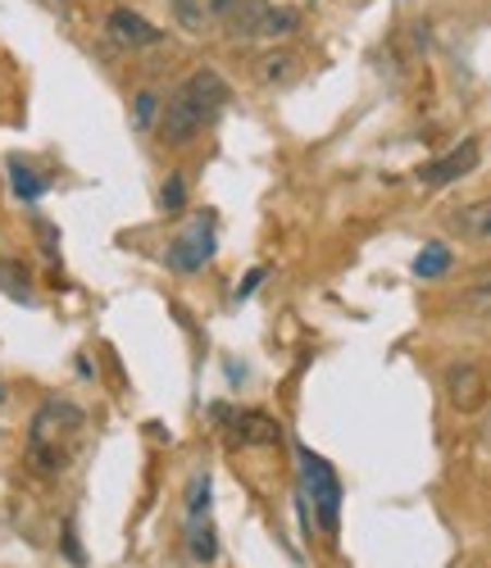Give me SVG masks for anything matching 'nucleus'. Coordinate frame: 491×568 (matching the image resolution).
<instances>
[{"mask_svg": "<svg viewBox=\"0 0 491 568\" xmlns=\"http://www.w3.org/2000/svg\"><path fill=\"white\" fill-rule=\"evenodd\" d=\"M183 96L192 100V106L205 114V119H214L223 106H228V83H223V73H214V69H196L187 83H183Z\"/></svg>", "mask_w": 491, "mask_h": 568, "instance_id": "8", "label": "nucleus"}, {"mask_svg": "<svg viewBox=\"0 0 491 568\" xmlns=\"http://www.w3.org/2000/svg\"><path fill=\"white\" fill-rule=\"evenodd\" d=\"M300 482H305V501H315L319 528L337 532V514H342V482L332 473V464L323 455H315L309 446H300Z\"/></svg>", "mask_w": 491, "mask_h": 568, "instance_id": "2", "label": "nucleus"}, {"mask_svg": "<svg viewBox=\"0 0 491 568\" xmlns=\"http://www.w3.org/2000/svg\"><path fill=\"white\" fill-rule=\"evenodd\" d=\"M83 409L69 400H46L33 415V432H28V459L37 464L41 473H60L69 464V446L73 436L83 432Z\"/></svg>", "mask_w": 491, "mask_h": 568, "instance_id": "1", "label": "nucleus"}, {"mask_svg": "<svg viewBox=\"0 0 491 568\" xmlns=\"http://www.w3.org/2000/svg\"><path fill=\"white\" fill-rule=\"evenodd\" d=\"M200 127H205V114L183 96V87H177V96L160 110V133H164V141H169V146H187V141L200 133Z\"/></svg>", "mask_w": 491, "mask_h": 568, "instance_id": "6", "label": "nucleus"}, {"mask_svg": "<svg viewBox=\"0 0 491 568\" xmlns=\"http://www.w3.org/2000/svg\"><path fill=\"white\" fill-rule=\"evenodd\" d=\"M455 232H464V237H474V242H491V196L464 205L455 214Z\"/></svg>", "mask_w": 491, "mask_h": 568, "instance_id": "12", "label": "nucleus"}, {"mask_svg": "<svg viewBox=\"0 0 491 568\" xmlns=\"http://www.w3.org/2000/svg\"><path fill=\"white\" fill-rule=\"evenodd\" d=\"M265 5L269 0H210V14L223 18L232 37H255V18H260Z\"/></svg>", "mask_w": 491, "mask_h": 568, "instance_id": "9", "label": "nucleus"}, {"mask_svg": "<svg viewBox=\"0 0 491 568\" xmlns=\"http://www.w3.org/2000/svg\"><path fill=\"white\" fill-rule=\"evenodd\" d=\"M160 96H155V91H137V100H133V127H137V133H146V127L155 123V119H160Z\"/></svg>", "mask_w": 491, "mask_h": 568, "instance_id": "19", "label": "nucleus"}, {"mask_svg": "<svg viewBox=\"0 0 491 568\" xmlns=\"http://www.w3.org/2000/svg\"><path fill=\"white\" fill-rule=\"evenodd\" d=\"M296 28H300V10H292V5H265L260 18H255V37H265V41L292 37Z\"/></svg>", "mask_w": 491, "mask_h": 568, "instance_id": "11", "label": "nucleus"}, {"mask_svg": "<svg viewBox=\"0 0 491 568\" xmlns=\"http://www.w3.org/2000/svg\"><path fill=\"white\" fill-rule=\"evenodd\" d=\"M200 519H210V473H192L187 482V523H200Z\"/></svg>", "mask_w": 491, "mask_h": 568, "instance_id": "15", "label": "nucleus"}, {"mask_svg": "<svg viewBox=\"0 0 491 568\" xmlns=\"http://www.w3.org/2000/svg\"><path fill=\"white\" fill-rule=\"evenodd\" d=\"M478 160H482V141H478V137H464L459 146H451V150L442 155V160H432V164L419 169V183H428V187H451V183H459L464 173H474Z\"/></svg>", "mask_w": 491, "mask_h": 568, "instance_id": "4", "label": "nucleus"}, {"mask_svg": "<svg viewBox=\"0 0 491 568\" xmlns=\"http://www.w3.org/2000/svg\"><path fill=\"white\" fill-rule=\"evenodd\" d=\"M0 400H5V386H0Z\"/></svg>", "mask_w": 491, "mask_h": 568, "instance_id": "26", "label": "nucleus"}, {"mask_svg": "<svg viewBox=\"0 0 491 568\" xmlns=\"http://www.w3.org/2000/svg\"><path fill=\"white\" fill-rule=\"evenodd\" d=\"M464 309L478 319H491V282H478V287H469V296H464Z\"/></svg>", "mask_w": 491, "mask_h": 568, "instance_id": "22", "label": "nucleus"}, {"mask_svg": "<svg viewBox=\"0 0 491 568\" xmlns=\"http://www.w3.org/2000/svg\"><path fill=\"white\" fill-rule=\"evenodd\" d=\"M10 177H14V192H19L23 200H37V196L46 192V183H41V177H37L28 164H23V160H10Z\"/></svg>", "mask_w": 491, "mask_h": 568, "instance_id": "18", "label": "nucleus"}, {"mask_svg": "<svg viewBox=\"0 0 491 568\" xmlns=\"http://www.w3.org/2000/svg\"><path fill=\"white\" fill-rule=\"evenodd\" d=\"M173 18H177V28L183 33H205V23H210V0H173Z\"/></svg>", "mask_w": 491, "mask_h": 568, "instance_id": "13", "label": "nucleus"}, {"mask_svg": "<svg viewBox=\"0 0 491 568\" xmlns=\"http://www.w3.org/2000/svg\"><path fill=\"white\" fill-rule=\"evenodd\" d=\"M260 282H265V269H250V277L242 282V292H237V300H246V296H250L255 287H260Z\"/></svg>", "mask_w": 491, "mask_h": 568, "instance_id": "24", "label": "nucleus"}, {"mask_svg": "<svg viewBox=\"0 0 491 568\" xmlns=\"http://www.w3.org/2000/svg\"><path fill=\"white\" fill-rule=\"evenodd\" d=\"M187 546H192V559H200V564H214L219 559V536H214L210 519L187 523Z\"/></svg>", "mask_w": 491, "mask_h": 568, "instance_id": "14", "label": "nucleus"}, {"mask_svg": "<svg viewBox=\"0 0 491 568\" xmlns=\"http://www.w3.org/2000/svg\"><path fill=\"white\" fill-rule=\"evenodd\" d=\"M214 255V219L210 214H200L183 237H173L169 242V250H164V264L173 269V273H196V269H205V260Z\"/></svg>", "mask_w": 491, "mask_h": 568, "instance_id": "3", "label": "nucleus"}, {"mask_svg": "<svg viewBox=\"0 0 491 568\" xmlns=\"http://www.w3.org/2000/svg\"><path fill=\"white\" fill-rule=\"evenodd\" d=\"M160 205H164V210H183V205H187V177H183V173L164 177V187H160Z\"/></svg>", "mask_w": 491, "mask_h": 568, "instance_id": "20", "label": "nucleus"}, {"mask_svg": "<svg viewBox=\"0 0 491 568\" xmlns=\"http://www.w3.org/2000/svg\"><path fill=\"white\" fill-rule=\"evenodd\" d=\"M64 555H69L73 564H87V555L77 551V536H73V528H64Z\"/></svg>", "mask_w": 491, "mask_h": 568, "instance_id": "23", "label": "nucleus"}, {"mask_svg": "<svg viewBox=\"0 0 491 568\" xmlns=\"http://www.w3.org/2000/svg\"><path fill=\"white\" fill-rule=\"evenodd\" d=\"M442 386H446V400L459 409V415H478V409L487 405V373L478 365H469V359L451 365Z\"/></svg>", "mask_w": 491, "mask_h": 568, "instance_id": "5", "label": "nucleus"}, {"mask_svg": "<svg viewBox=\"0 0 491 568\" xmlns=\"http://www.w3.org/2000/svg\"><path fill=\"white\" fill-rule=\"evenodd\" d=\"M482 442H487V446H491V415H487V419H482Z\"/></svg>", "mask_w": 491, "mask_h": 568, "instance_id": "25", "label": "nucleus"}, {"mask_svg": "<svg viewBox=\"0 0 491 568\" xmlns=\"http://www.w3.org/2000/svg\"><path fill=\"white\" fill-rule=\"evenodd\" d=\"M106 37H110L114 46H127V50H146V46L160 41V28H155V23H146L137 10H110Z\"/></svg>", "mask_w": 491, "mask_h": 568, "instance_id": "7", "label": "nucleus"}, {"mask_svg": "<svg viewBox=\"0 0 491 568\" xmlns=\"http://www.w3.org/2000/svg\"><path fill=\"white\" fill-rule=\"evenodd\" d=\"M232 436L242 446H273L282 442V428L269 415H260V409H242V415H232Z\"/></svg>", "mask_w": 491, "mask_h": 568, "instance_id": "10", "label": "nucleus"}, {"mask_svg": "<svg viewBox=\"0 0 491 568\" xmlns=\"http://www.w3.org/2000/svg\"><path fill=\"white\" fill-rule=\"evenodd\" d=\"M296 69H300V60L292 55V50H273V55L260 60V77H265V83H287Z\"/></svg>", "mask_w": 491, "mask_h": 568, "instance_id": "16", "label": "nucleus"}, {"mask_svg": "<svg viewBox=\"0 0 491 568\" xmlns=\"http://www.w3.org/2000/svg\"><path fill=\"white\" fill-rule=\"evenodd\" d=\"M0 287L19 300H28V273H23L19 264H0Z\"/></svg>", "mask_w": 491, "mask_h": 568, "instance_id": "21", "label": "nucleus"}, {"mask_svg": "<svg viewBox=\"0 0 491 568\" xmlns=\"http://www.w3.org/2000/svg\"><path fill=\"white\" fill-rule=\"evenodd\" d=\"M451 269V250L442 246V242H432V246H424V255L415 260V273L419 277H442Z\"/></svg>", "mask_w": 491, "mask_h": 568, "instance_id": "17", "label": "nucleus"}]
</instances>
